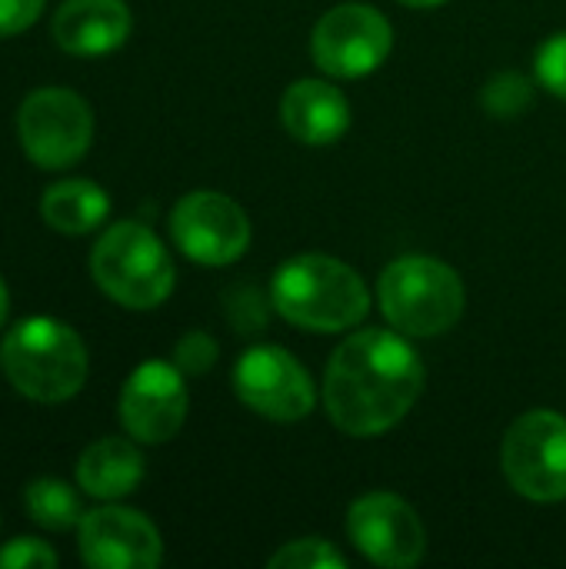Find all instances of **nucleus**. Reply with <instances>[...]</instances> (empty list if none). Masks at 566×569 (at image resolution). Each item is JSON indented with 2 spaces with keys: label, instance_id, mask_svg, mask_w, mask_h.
<instances>
[{
  "label": "nucleus",
  "instance_id": "obj_1",
  "mask_svg": "<svg viewBox=\"0 0 566 569\" xmlns=\"http://www.w3.org/2000/svg\"><path fill=\"white\" fill-rule=\"evenodd\" d=\"M424 380V360L400 330H357L327 363L324 407L347 437H380L414 410Z\"/></svg>",
  "mask_w": 566,
  "mask_h": 569
},
{
  "label": "nucleus",
  "instance_id": "obj_2",
  "mask_svg": "<svg viewBox=\"0 0 566 569\" xmlns=\"http://www.w3.org/2000/svg\"><path fill=\"white\" fill-rule=\"evenodd\" d=\"M274 310L304 330L340 333L370 313V290L364 277L327 253H300L287 260L270 283Z\"/></svg>",
  "mask_w": 566,
  "mask_h": 569
},
{
  "label": "nucleus",
  "instance_id": "obj_3",
  "mask_svg": "<svg viewBox=\"0 0 566 569\" xmlns=\"http://www.w3.org/2000/svg\"><path fill=\"white\" fill-rule=\"evenodd\" d=\"M0 367L17 393L33 403H63L87 383V347L80 333L53 317L20 320L0 347Z\"/></svg>",
  "mask_w": 566,
  "mask_h": 569
},
{
  "label": "nucleus",
  "instance_id": "obj_4",
  "mask_svg": "<svg viewBox=\"0 0 566 569\" xmlns=\"http://www.w3.org/2000/svg\"><path fill=\"white\" fill-rule=\"evenodd\" d=\"M380 313L404 337H440L464 317L467 290L460 273L437 257H400L377 280Z\"/></svg>",
  "mask_w": 566,
  "mask_h": 569
},
{
  "label": "nucleus",
  "instance_id": "obj_5",
  "mask_svg": "<svg viewBox=\"0 0 566 569\" xmlns=\"http://www.w3.org/2000/svg\"><path fill=\"white\" fill-rule=\"evenodd\" d=\"M90 277L113 303L127 310L160 307L177 283L167 247L137 220H120L100 233L90 250Z\"/></svg>",
  "mask_w": 566,
  "mask_h": 569
},
{
  "label": "nucleus",
  "instance_id": "obj_6",
  "mask_svg": "<svg viewBox=\"0 0 566 569\" xmlns=\"http://www.w3.org/2000/svg\"><path fill=\"white\" fill-rule=\"evenodd\" d=\"M17 137L40 170H67L93 143V110L70 87L30 90L17 110Z\"/></svg>",
  "mask_w": 566,
  "mask_h": 569
},
{
  "label": "nucleus",
  "instance_id": "obj_7",
  "mask_svg": "<svg viewBox=\"0 0 566 569\" xmlns=\"http://www.w3.org/2000/svg\"><path fill=\"white\" fill-rule=\"evenodd\" d=\"M507 483L534 503L566 500V417L527 410L510 423L500 447Z\"/></svg>",
  "mask_w": 566,
  "mask_h": 569
},
{
  "label": "nucleus",
  "instance_id": "obj_8",
  "mask_svg": "<svg viewBox=\"0 0 566 569\" xmlns=\"http://www.w3.org/2000/svg\"><path fill=\"white\" fill-rule=\"evenodd\" d=\"M394 47L390 20L370 3H340L327 10L310 37L314 63L337 80L374 73Z\"/></svg>",
  "mask_w": 566,
  "mask_h": 569
},
{
  "label": "nucleus",
  "instance_id": "obj_9",
  "mask_svg": "<svg viewBox=\"0 0 566 569\" xmlns=\"http://www.w3.org/2000/svg\"><path fill=\"white\" fill-rule=\"evenodd\" d=\"M234 393L274 423H297L314 413L317 387L304 363L284 347H254L234 367Z\"/></svg>",
  "mask_w": 566,
  "mask_h": 569
},
{
  "label": "nucleus",
  "instance_id": "obj_10",
  "mask_svg": "<svg viewBox=\"0 0 566 569\" xmlns=\"http://www.w3.org/2000/svg\"><path fill=\"white\" fill-rule=\"evenodd\" d=\"M177 250L203 267H227L250 247V220L237 200L217 190H193L170 210Z\"/></svg>",
  "mask_w": 566,
  "mask_h": 569
},
{
  "label": "nucleus",
  "instance_id": "obj_11",
  "mask_svg": "<svg viewBox=\"0 0 566 569\" xmlns=\"http://www.w3.org/2000/svg\"><path fill=\"white\" fill-rule=\"evenodd\" d=\"M350 543L377 567L410 569L427 553V530L417 510L387 490L364 493L347 510Z\"/></svg>",
  "mask_w": 566,
  "mask_h": 569
},
{
  "label": "nucleus",
  "instance_id": "obj_12",
  "mask_svg": "<svg viewBox=\"0 0 566 569\" xmlns=\"http://www.w3.org/2000/svg\"><path fill=\"white\" fill-rule=\"evenodd\" d=\"M190 393L177 363L147 360L120 390V423L137 443H167L180 433Z\"/></svg>",
  "mask_w": 566,
  "mask_h": 569
},
{
  "label": "nucleus",
  "instance_id": "obj_13",
  "mask_svg": "<svg viewBox=\"0 0 566 569\" xmlns=\"http://www.w3.org/2000/svg\"><path fill=\"white\" fill-rule=\"evenodd\" d=\"M77 547L93 569H153L163 560L157 527L130 507H97L77 523Z\"/></svg>",
  "mask_w": 566,
  "mask_h": 569
},
{
  "label": "nucleus",
  "instance_id": "obj_14",
  "mask_svg": "<svg viewBox=\"0 0 566 569\" xmlns=\"http://www.w3.org/2000/svg\"><path fill=\"white\" fill-rule=\"evenodd\" d=\"M130 27L133 17L123 0H63L50 33L57 47L73 57H103L127 43Z\"/></svg>",
  "mask_w": 566,
  "mask_h": 569
},
{
  "label": "nucleus",
  "instance_id": "obj_15",
  "mask_svg": "<svg viewBox=\"0 0 566 569\" xmlns=\"http://www.w3.org/2000/svg\"><path fill=\"white\" fill-rule=\"evenodd\" d=\"M280 117L294 140L307 147H330L350 130V100L340 87L307 77L287 87Z\"/></svg>",
  "mask_w": 566,
  "mask_h": 569
},
{
  "label": "nucleus",
  "instance_id": "obj_16",
  "mask_svg": "<svg viewBox=\"0 0 566 569\" xmlns=\"http://www.w3.org/2000/svg\"><path fill=\"white\" fill-rule=\"evenodd\" d=\"M143 453L137 450L133 437H103L80 453L77 483L87 497L113 503L130 497L143 483Z\"/></svg>",
  "mask_w": 566,
  "mask_h": 569
},
{
  "label": "nucleus",
  "instance_id": "obj_17",
  "mask_svg": "<svg viewBox=\"0 0 566 569\" xmlns=\"http://www.w3.org/2000/svg\"><path fill=\"white\" fill-rule=\"evenodd\" d=\"M110 213V197L103 187H97L93 180L83 177H70V180H57L43 190L40 197V217L50 230L67 233V237H80L97 230Z\"/></svg>",
  "mask_w": 566,
  "mask_h": 569
},
{
  "label": "nucleus",
  "instance_id": "obj_18",
  "mask_svg": "<svg viewBox=\"0 0 566 569\" xmlns=\"http://www.w3.org/2000/svg\"><path fill=\"white\" fill-rule=\"evenodd\" d=\"M23 507H27L30 520L37 527L50 530V533H67L83 517L77 493L63 480H53V477L30 480L27 490H23Z\"/></svg>",
  "mask_w": 566,
  "mask_h": 569
},
{
  "label": "nucleus",
  "instance_id": "obj_19",
  "mask_svg": "<svg viewBox=\"0 0 566 569\" xmlns=\"http://www.w3.org/2000/svg\"><path fill=\"white\" fill-rule=\"evenodd\" d=\"M270 569H344L347 557L320 537H304V540H290L284 543L270 560Z\"/></svg>",
  "mask_w": 566,
  "mask_h": 569
},
{
  "label": "nucleus",
  "instance_id": "obj_20",
  "mask_svg": "<svg viewBox=\"0 0 566 569\" xmlns=\"http://www.w3.org/2000/svg\"><path fill=\"white\" fill-rule=\"evenodd\" d=\"M484 107L494 113V117H500V120H514V117H520L530 103H534V83L524 77V73H514V70H507V73H497L487 87H484Z\"/></svg>",
  "mask_w": 566,
  "mask_h": 569
},
{
  "label": "nucleus",
  "instance_id": "obj_21",
  "mask_svg": "<svg viewBox=\"0 0 566 569\" xmlns=\"http://www.w3.org/2000/svg\"><path fill=\"white\" fill-rule=\"evenodd\" d=\"M217 357H220V347H217V340H214L210 333H203V330L183 333V337L177 340V347H173V363L180 367L183 377H203L207 370H214Z\"/></svg>",
  "mask_w": 566,
  "mask_h": 569
},
{
  "label": "nucleus",
  "instance_id": "obj_22",
  "mask_svg": "<svg viewBox=\"0 0 566 569\" xmlns=\"http://www.w3.org/2000/svg\"><path fill=\"white\" fill-rule=\"evenodd\" d=\"M57 563L60 557L37 537H17L0 550V569H53Z\"/></svg>",
  "mask_w": 566,
  "mask_h": 569
},
{
  "label": "nucleus",
  "instance_id": "obj_23",
  "mask_svg": "<svg viewBox=\"0 0 566 569\" xmlns=\"http://www.w3.org/2000/svg\"><path fill=\"white\" fill-rule=\"evenodd\" d=\"M537 80L544 90L566 100V30L554 33L540 50H537Z\"/></svg>",
  "mask_w": 566,
  "mask_h": 569
},
{
  "label": "nucleus",
  "instance_id": "obj_24",
  "mask_svg": "<svg viewBox=\"0 0 566 569\" xmlns=\"http://www.w3.org/2000/svg\"><path fill=\"white\" fill-rule=\"evenodd\" d=\"M43 7L47 0H0V37H17L30 30L40 20Z\"/></svg>",
  "mask_w": 566,
  "mask_h": 569
},
{
  "label": "nucleus",
  "instance_id": "obj_25",
  "mask_svg": "<svg viewBox=\"0 0 566 569\" xmlns=\"http://www.w3.org/2000/svg\"><path fill=\"white\" fill-rule=\"evenodd\" d=\"M7 317H10V290H7V283H3V277H0V330H3V323H7Z\"/></svg>",
  "mask_w": 566,
  "mask_h": 569
},
{
  "label": "nucleus",
  "instance_id": "obj_26",
  "mask_svg": "<svg viewBox=\"0 0 566 569\" xmlns=\"http://www.w3.org/2000/svg\"><path fill=\"white\" fill-rule=\"evenodd\" d=\"M400 3H407V7H417V10H424V7H440V3H447V0H400Z\"/></svg>",
  "mask_w": 566,
  "mask_h": 569
}]
</instances>
